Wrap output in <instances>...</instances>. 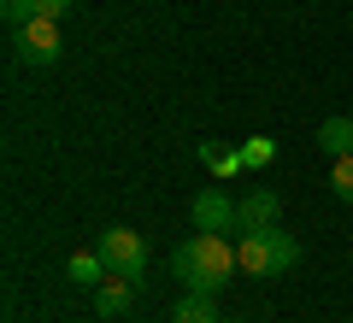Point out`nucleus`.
<instances>
[{
	"label": "nucleus",
	"instance_id": "1",
	"mask_svg": "<svg viewBox=\"0 0 353 323\" xmlns=\"http://www.w3.org/2000/svg\"><path fill=\"white\" fill-rule=\"evenodd\" d=\"M171 271H176L183 288L218 294V288H230V276L241 271V259H236V247H230L224 236H201V229H194V236L171 253Z\"/></svg>",
	"mask_w": 353,
	"mask_h": 323
},
{
	"label": "nucleus",
	"instance_id": "2",
	"mask_svg": "<svg viewBox=\"0 0 353 323\" xmlns=\"http://www.w3.org/2000/svg\"><path fill=\"white\" fill-rule=\"evenodd\" d=\"M236 259H241V276H259V282H271V276L294 271V259H301V241L283 236V229H248V236L236 241Z\"/></svg>",
	"mask_w": 353,
	"mask_h": 323
},
{
	"label": "nucleus",
	"instance_id": "3",
	"mask_svg": "<svg viewBox=\"0 0 353 323\" xmlns=\"http://www.w3.org/2000/svg\"><path fill=\"white\" fill-rule=\"evenodd\" d=\"M101 259H106V271H112V276H136V282H141V271H148V241H141L136 229L118 224V229H106V236H101Z\"/></svg>",
	"mask_w": 353,
	"mask_h": 323
},
{
	"label": "nucleus",
	"instance_id": "4",
	"mask_svg": "<svg viewBox=\"0 0 353 323\" xmlns=\"http://www.w3.org/2000/svg\"><path fill=\"white\" fill-rule=\"evenodd\" d=\"M189 218H194L201 236H230V229H241V206L224 194V188H201L194 206H189Z\"/></svg>",
	"mask_w": 353,
	"mask_h": 323
},
{
	"label": "nucleus",
	"instance_id": "5",
	"mask_svg": "<svg viewBox=\"0 0 353 323\" xmlns=\"http://www.w3.org/2000/svg\"><path fill=\"white\" fill-rule=\"evenodd\" d=\"M59 18H30L24 30H18V59L24 65H53L59 59Z\"/></svg>",
	"mask_w": 353,
	"mask_h": 323
},
{
	"label": "nucleus",
	"instance_id": "6",
	"mask_svg": "<svg viewBox=\"0 0 353 323\" xmlns=\"http://www.w3.org/2000/svg\"><path fill=\"white\" fill-rule=\"evenodd\" d=\"M136 294H141L136 276H106V282L94 288V311H101V317H124V311L136 306Z\"/></svg>",
	"mask_w": 353,
	"mask_h": 323
},
{
	"label": "nucleus",
	"instance_id": "7",
	"mask_svg": "<svg viewBox=\"0 0 353 323\" xmlns=\"http://www.w3.org/2000/svg\"><path fill=\"white\" fill-rule=\"evenodd\" d=\"M277 218H283V200L271 194V188H253V194L241 200V236H248V229H277Z\"/></svg>",
	"mask_w": 353,
	"mask_h": 323
},
{
	"label": "nucleus",
	"instance_id": "8",
	"mask_svg": "<svg viewBox=\"0 0 353 323\" xmlns=\"http://www.w3.org/2000/svg\"><path fill=\"white\" fill-rule=\"evenodd\" d=\"M77 0H0V12H6V24L24 30L30 18H65Z\"/></svg>",
	"mask_w": 353,
	"mask_h": 323
},
{
	"label": "nucleus",
	"instance_id": "9",
	"mask_svg": "<svg viewBox=\"0 0 353 323\" xmlns=\"http://www.w3.org/2000/svg\"><path fill=\"white\" fill-rule=\"evenodd\" d=\"M318 153L347 159L353 153V118H324V124H318Z\"/></svg>",
	"mask_w": 353,
	"mask_h": 323
},
{
	"label": "nucleus",
	"instance_id": "10",
	"mask_svg": "<svg viewBox=\"0 0 353 323\" xmlns=\"http://www.w3.org/2000/svg\"><path fill=\"white\" fill-rule=\"evenodd\" d=\"M201 165L218 176V183H230L236 171H248V159H241V147H218V141H201Z\"/></svg>",
	"mask_w": 353,
	"mask_h": 323
},
{
	"label": "nucleus",
	"instance_id": "11",
	"mask_svg": "<svg viewBox=\"0 0 353 323\" xmlns=\"http://www.w3.org/2000/svg\"><path fill=\"white\" fill-rule=\"evenodd\" d=\"M171 323H224L218 317V306H212V294H201V288H189V294L171 306Z\"/></svg>",
	"mask_w": 353,
	"mask_h": 323
},
{
	"label": "nucleus",
	"instance_id": "12",
	"mask_svg": "<svg viewBox=\"0 0 353 323\" xmlns=\"http://www.w3.org/2000/svg\"><path fill=\"white\" fill-rule=\"evenodd\" d=\"M65 271H71V282H83V288H101L106 276H112V271H106V259H101V247H94V253H71Z\"/></svg>",
	"mask_w": 353,
	"mask_h": 323
},
{
	"label": "nucleus",
	"instance_id": "13",
	"mask_svg": "<svg viewBox=\"0 0 353 323\" xmlns=\"http://www.w3.org/2000/svg\"><path fill=\"white\" fill-rule=\"evenodd\" d=\"M241 159H248V171H265V165L277 159V141L271 136H248L241 141Z\"/></svg>",
	"mask_w": 353,
	"mask_h": 323
},
{
	"label": "nucleus",
	"instance_id": "14",
	"mask_svg": "<svg viewBox=\"0 0 353 323\" xmlns=\"http://www.w3.org/2000/svg\"><path fill=\"white\" fill-rule=\"evenodd\" d=\"M330 188H336V200L353 206V153L347 159H330Z\"/></svg>",
	"mask_w": 353,
	"mask_h": 323
},
{
	"label": "nucleus",
	"instance_id": "15",
	"mask_svg": "<svg viewBox=\"0 0 353 323\" xmlns=\"http://www.w3.org/2000/svg\"><path fill=\"white\" fill-rule=\"evenodd\" d=\"M224 323H236V317H224Z\"/></svg>",
	"mask_w": 353,
	"mask_h": 323
}]
</instances>
